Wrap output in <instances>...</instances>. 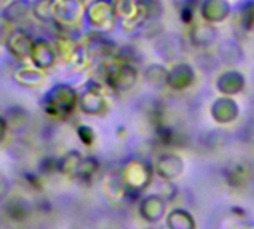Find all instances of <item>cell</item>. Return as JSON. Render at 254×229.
Returning a JSON list of instances; mask_svg holds the SVG:
<instances>
[{
	"mask_svg": "<svg viewBox=\"0 0 254 229\" xmlns=\"http://www.w3.org/2000/svg\"><path fill=\"white\" fill-rule=\"evenodd\" d=\"M82 14V6L79 0H56L53 20L63 27L72 26L79 21Z\"/></svg>",
	"mask_w": 254,
	"mask_h": 229,
	"instance_id": "cell-2",
	"label": "cell"
},
{
	"mask_svg": "<svg viewBox=\"0 0 254 229\" xmlns=\"http://www.w3.org/2000/svg\"><path fill=\"white\" fill-rule=\"evenodd\" d=\"M3 3H6V0H0V6H2Z\"/></svg>",
	"mask_w": 254,
	"mask_h": 229,
	"instance_id": "cell-9",
	"label": "cell"
},
{
	"mask_svg": "<svg viewBox=\"0 0 254 229\" xmlns=\"http://www.w3.org/2000/svg\"><path fill=\"white\" fill-rule=\"evenodd\" d=\"M75 100H76V94L70 87L57 85L50 91L45 100V106L47 111L54 114V116H64V114L70 112V109L75 106Z\"/></svg>",
	"mask_w": 254,
	"mask_h": 229,
	"instance_id": "cell-1",
	"label": "cell"
},
{
	"mask_svg": "<svg viewBox=\"0 0 254 229\" xmlns=\"http://www.w3.org/2000/svg\"><path fill=\"white\" fill-rule=\"evenodd\" d=\"M33 42L32 38L23 32V30H17V32H12L8 39H6V47L9 50V53L18 59V60H26V59H30V54H32V48H33Z\"/></svg>",
	"mask_w": 254,
	"mask_h": 229,
	"instance_id": "cell-3",
	"label": "cell"
},
{
	"mask_svg": "<svg viewBox=\"0 0 254 229\" xmlns=\"http://www.w3.org/2000/svg\"><path fill=\"white\" fill-rule=\"evenodd\" d=\"M5 120L2 119V117H0V137H2L3 135V132H5Z\"/></svg>",
	"mask_w": 254,
	"mask_h": 229,
	"instance_id": "cell-8",
	"label": "cell"
},
{
	"mask_svg": "<svg viewBox=\"0 0 254 229\" xmlns=\"http://www.w3.org/2000/svg\"><path fill=\"white\" fill-rule=\"evenodd\" d=\"M15 81L24 87H35V85H39L44 79V74L41 72V69L35 68H23L20 71L15 72L14 75Z\"/></svg>",
	"mask_w": 254,
	"mask_h": 229,
	"instance_id": "cell-6",
	"label": "cell"
},
{
	"mask_svg": "<svg viewBox=\"0 0 254 229\" xmlns=\"http://www.w3.org/2000/svg\"><path fill=\"white\" fill-rule=\"evenodd\" d=\"M30 59L38 69H48L56 62V51L50 42L44 39H38L33 42Z\"/></svg>",
	"mask_w": 254,
	"mask_h": 229,
	"instance_id": "cell-4",
	"label": "cell"
},
{
	"mask_svg": "<svg viewBox=\"0 0 254 229\" xmlns=\"http://www.w3.org/2000/svg\"><path fill=\"white\" fill-rule=\"evenodd\" d=\"M56 0H35L32 3V14L39 21H50L54 17Z\"/></svg>",
	"mask_w": 254,
	"mask_h": 229,
	"instance_id": "cell-7",
	"label": "cell"
},
{
	"mask_svg": "<svg viewBox=\"0 0 254 229\" xmlns=\"http://www.w3.org/2000/svg\"><path fill=\"white\" fill-rule=\"evenodd\" d=\"M6 2H8V3H9V2H12V0H6Z\"/></svg>",
	"mask_w": 254,
	"mask_h": 229,
	"instance_id": "cell-10",
	"label": "cell"
},
{
	"mask_svg": "<svg viewBox=\"0 0 254 229\" xmlns=\"http://www.w3.org/2000/svg\"><path fill=\"white\" fill-rule=\"evenodd\" d=\"M32 14V5L27 0H12L3 9V17L8 23H21Z\"/></svg>",
	"mask_w": 254,
	"mask_h": 229,
	"instance_id": "cell-5",
	"label": "cell"
}]
</instances>
